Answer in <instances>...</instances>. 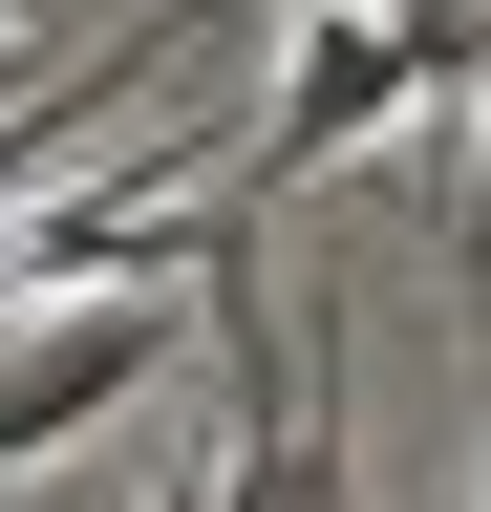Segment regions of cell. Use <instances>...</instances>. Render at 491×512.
Masks as SVG:
<instances>
[{
  "mask_svg": "<svg viewBox=\"0 0 491 512\" xmlns=\"http://www.w3.org/2000/svg\"><path fill=\"white\" fill-rule=\"evenodd\" d=\"M171 342H193V320H171L150 278H129V299H65V320H43L22 363H0V470H43V448H86V427H129L150 384H171Z\"/></svg>",
  "mask_w": 491,
  "mask_h": 512,
  "instance_id": "cell-1",
  "label": "cell"
},
{
  "mask_svg": "<svg viewBox=\"0 0 491 512\" xmlns=\"http://www.w3.org/2000/svg\"><path fill=\"white\" fill-rule=\"evenodd\" d=\"M214 43H235L214 0H129V43H107V64H43V86L0 107V214H22V192H43V150H86L107 107H171V86H193Z\"/></svg>",
  "mask_w": 491,
  "mask_h": 512,
  "instance_id": "cell-2",
  "label": "cell"
},
{
  "mask_svg": "<svg viewBox=\"0 0 491 512\" xmlns=\"http://www.w3.org/2000/svg\"><path fill=\"white\" fill-rule=\"evenodd\" d=\"M0 22H43V0H0Z\"/></svg>",
  "mask_w": 491,
  "mask_h": 512,
  "instance_id": "cell-3",
  "label": "cell"
}]
</instances>
